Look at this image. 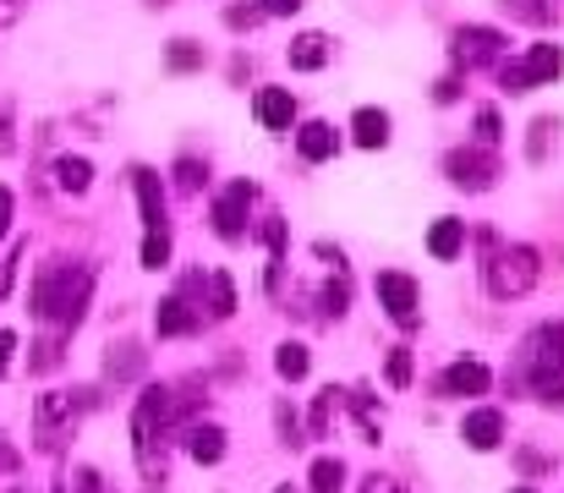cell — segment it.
Wrapping results in <instances>:
<instances>
[{"mask_svg": "<svg viewBox=\"0 0 564 493\" xmlns=\"http://www.w3.org/2000/svg\"><path fill=\"white\" fill-rule=\"evenodd\" d=\"M549 132H554V121H538V127H532V160H543V149H549Z\"/></svg>", "mask_w": 564, "mask_h": 493, "instance_id": "35", "label": "cell"}, {"mask_svg": "<svg viewBox=\"0 0 564 493\" xmlns=\"http://www.w3.org/2000/svg\"><path fill=\"white\" fill-rule=\"evenodd\" d=\"M499 138H505L499 132V110H477V143L482 149H499Z\"/></svg>", "mask_w": 564, "mask_h": 493, "instance_id": "32", "label": "cell"}, {"mask_svg": "<svg viewBox=\"0 0 564 493\" xmlns=\"http://www.w3.org/2000/svg\"><path fill=\"white\" fill-rule=\"evenodd\" d=\"M252 203H258V186H252V181H230V186L214 197V231H219L225 242H241Z\"/></svg>", "mask_w": 564, "mask_h": 493, "instance_id": "10", "label": "cell"}, {"mask_svg": "<svg viewBox=\"0 0 564 493\" xmlns=\"http://www.w3.org/2000/svg\"><path fill=\"white\" fill-rule=\"evenodd\" d=\"M538 275H543L538 247H494V258L482 264V280H488V291H494L499 302L527 297V291L538 286Z\"/></svg>", "mask_w": 564, "mask_h": 493, "instance_id": "5", "label": "cell"}, {"mask_svg": "<svg viewBox=\"0 0 564 493\" xmlns=\"http://www.w3.org/2000/svg\"><path fill=\"white\" fill-rule=\"evenodd\" d=\"M263 6V17H291V11H302V0H258Z\"/></svg>", "mask_w": 564, "mask_h": 493, "instance_id": "37", "label": "cell"}, {"mask_svg": "<svg viewBox=\"0 0 564 493\" xmlns=\"http://www.w3.org/2000/svg\"><path fill=\"white\" fill-rule=\"evenodd\" d=\"M346 483V461L340 456H318L313 472H307V493H340Z\"/></svg>", "mask_w": 564, "mask_h": 493, "instance_id": "21", "label": "cell"}, {"mask_svg": "<svg viewBox=\"0 0 564 493\" xmlns=\"http://www.w3.org/2000/svg\"><path fill=\"white\" fill-rule=\"evenodd\" d=\"M444 175H449L455 186H466V192H488L494 175H499V160H494V149H482V143L449 149V154H444Z\"/></svg>", "mask_w": 564, "mask_h": 493, "instance_id": "9", "label": "cell"}, {"mask_svg": "<svg viewBox=\"0 0 564 493\" xmlns=\"http://www.w3.org/2000/svg\"><path fill=\"white\" fill-rule=\"evenodd\" d=\"M149 6H171V0H149Z\"/></svg>", "mask_w": 564, "mask_h": 493, "instance_id": "44", "label": "cell"}, {"mask_svg": "<svg viewBox=\"0 0 564 493\" xmlns=\"http://www.w3.org/2000/svg\"><path fill=\"white\" fill-rule=\"evenodd\" d=\"M335 406H340V389H324L313 400V417H307V439H329V422H335Z\"/></svg>", "mask_w": 564, "mask_h": 493, "instance_id": "26", "label": "cell"}, {"mask_svg": "<svg viewBox=\"0 0 564 493\" xmlns=\"http://www.w3.org/2000/svg\"><path fill=\"white\" fill-rule=\"evenodd\" d=\"M165 264H171V231L160 225L143 236V269H165Z\"/></svg>", "mask_w": 564, "mask_h": 493, "instance_id": "28", "label": "cell"}, {"mask_svg": "<svg viewBox=\"0 0 564 493\" xmlns=\"http://www.w3.org/2000/svg\"><path fill=\"white\" fill-rule=\"evenodd\" d=\"M351 138H357L362 149H383V143H389V116L373 110V105H362V110L351 116Z\"/></svg>", "mask_w": 564, "mask_h": 493, "instance_id": "20", "label": "cell"}, {"mask_svg": "<svg viewBox=\"0 0 564 493\" xmlns=\"http://www.w3.org/2000/svg\"><path fill=\"white\" fill-rule=\"evenodd\" d=\"M132 186H138V208H143V225L149 231H160L165 225V186H160V175L154 170H132Z\"/></svg>", "mask_w": 564, "mask_h": 493, "instance_id": "17", "label": "cell"}, {"mask_svg": "<svg viewBox=\"0 0 564 493\" xmlns=\"http://www.w3.org/2000/svg\"><path fill=\"white\" fill-rule=\"evenodd\" d=\"M197 324H203V313H197V308L187 302V291H182V297H165V302H160V313H154V329H160L165 340H176V334H192Z\"/></svg>", "mask_w": 564, "mask_h": 493, "instance_id": "16", "label": "cell"}, {"mask_svg": "<svg viewBox=\"0 0 564 493\" xmlns=\"http://www.w3.org/2000/svg\"><path fill=\"white\" fill-rule=\"evenodd\" d=\"M149 493H154V489H149Z\"/></svg>", "mask_w": 564, "mask_h": 493, "instance_id": "48", "label": "cell"}, {"mask_svg": "<svg viewBox=\"0 0 564 493\" xmlns=\"http://www.w3.org/2000/svg\"><path fill=\"white\" fill-rule=\"evenodd\" d=\"M296 154H302L307 164L335 160V154H340V132H335L329 121H307V127L296 132Z\"/></svg>", "mask_w": 564, "mask_h": 493, "instance_id": "13", "label": "cell"}, {"mask_svg": "<svg viewBox=\"0 0 564 493\" xmlns=\"http://www.w3.org/2000/svg\"><path fill=\"white\" fill-rule=\"evenodd\" d=\"M203 286H208V319H230V313H236V286H230V275L214 269Z\"/></svg>", "mask_w": 564, "mask_h": 493, "instance_id": "22", "label": "cell"}, {"mask_svg": "<svg viewBox=\"0 0 564 493\" xmlns=\"http://www.w3.org/2000/svg\"><path fill=\"white\" fill-rule=\"evenodd\" d=\"M488 384H494V373L482 367V362H449L444 373H438V389L444 395H488Z\"/></svg>", "mask_w": 564, "mask_h": 493, "instance_id": "12", "label": "cell"}, {"mask_svg": "<svg viewBox=\"0 0 564 493\" xmlns=\"http://www.w3.org/2000/svg\"><path fill=\"white\" fill-rule=\"evenodd\" d=\"M203 175H208V170H203L197 160H182V164H176V181H182V192H197V186H203Z\"/></svg>", "mask_w": 564, "mask_h": 493, "instance_id": "34", "label": "cell"}, {"mask_svg": "<svg viewBox=\"0 0 564 493\" xmlns=\"http://www.w3.org/2000/svg\"><path fill=\"white\" fill-rule=\"evenodd\" d=\"M373 291H378V308L394 319L400 329H416V308H422V291H416V280L411 275H400V269H383L373 280Z\"/></svg>", "mask_w": 564, "mask_h": 493, "instance_id": "8", "label": "cell"}, {"mask_svg": "<svg viewBox=\"0 0 564 493\" xmlns=\"http://www.w3.org/2000/svg\"><path fill=\"white\" fill-rule=\"evenodd\" d=\"M22 11H28V0H0V28H11Z\"/></svg>", "mask_w": 564, "mask_h": 493, "instance_id": "38", "label": "cell"}, {"mask_svg": "<svg viewBox=\"0 0 564 493\" xmlns=\"http://www.w3.org/2000/svg\"><path fill=\"white\" fill-rule=\"evenodd\" d=\"M263 242H269V291H280V275H285V219H269Z\"/></svg>", "mask_w": 564, "mask_h": 493, "instance_id": "23", "label": "cell"}, {"mask_svg": "<svg viewBox=\"0 0 564 493\" xmlns=\"http://www.w3.org/2000/svg\"><path fill=\"white\" fill-rule=\"evenodd\" d=\"M521 373L532 378L538 400L564 406V324H543L521 345Z\"/></svg>", "mask_w": 564, "mask_h": 493, "instance_id": "3", "label": "cell"}, {"mask_svg": "<svg viewBox=\"0 0 564 493\" xmlns=\"http://www.w3.org/2000/svg\"><path fill=\"white\" fill-rule=\"evenodd\" d=\"M252 110H258V121H263L269 132H285V127L296 121V99H291V88H258Z\"/></svg>", "mask_w": 564, "mask_h": 493, "instance_id": "15", "label": "cell"}, {"mask_svg": "<svg viewBox=\"0 0 564 493\" xmlns=\"http://www.w3.org/2000/svg\"><path fill=\"white\" fill-rule=\"evenodd\" d=\"M460 247H466V219H433V231H427V253L438 258V264H449V258H460Z\"/></svg>", "mask_w": 564, "mask_h": 493, "instance_id": "18", "label": "cell"}, {"mask_svg": "<svg viewBox=\"0 0 564 493\" xmlns=\"http://www.w3.org/2000/svg\"><path fill=\"white\" fill-rule=\"evenodd\" d=\"M88 411H94L88 389H50V395H39L33 400V439H39V450H55Z\"/></svg>", "mask_w": 564, "mask_h": 493, "instance_id": "4", "label": "cell"}, {"mask_svg": "<svg viewBox=\"0 0 564 493\" xmlns=\"http://www.w3.org/2000/svg\"><path fill=\"white\" fill-rule=\"evenodd\" d=\"M187 456L197 467H214L219 456H225V428H214V422H192L187 428Z\"/></svg>", "mask_w": 564, "mask_h": 493, "instance_id": "19", "label": "cell"}, {"mask_svg": "<svg viewBox=\"0 0 564 493\" xmlns=\"http://www.w3.org/2000/svg\"><path fill=\"white\" fill-rule=\"evenodd\" d=\"M225 22H230L236 33H241V28H258V22H263V6H230Z\"/></svg>", "mask_w": 564, "mask_h": 493, "instance_id": "33", "label": "cell"}, {"mask_svg": "<svg viewBox=\"0 0 564 493\" xmlns=\"http://www.w3.org/2000/svg\"><path fill=\"white\" fill-rule=\"evenodd\" d=\"M165 66H171V72H197V66H203V44H192V39H176V44L165 50Z\"/></svg>", "mask_w": 564, "mask_h": 493, "instance_id": "29", "label": "cell"}, {"mask_svg": "<svg viewBox=\"0 0 564 493\" xmlns=\"http://www.w3.org/2000/svg\"><path fill=\"white\" fill-rule=\"evenodd\" d=\"M510 6V17H521V22H532V28H549V22H560V0H505Z\"/></svg>", "mask_w": 564, "mask_h": 493, "instance_id": "24", "label": "cell"}, {"mask_svg": "<svg viewBox=\"0 0 564 493\" xmlns=\"http://www.w3.org/2000/svg\"><path fill=\"white\" fill-rule=\"evenodd\" d=\"M329 55H335L329 33H302V39H291V50H285L291 72H324V66H329Z\"/></svg>", "mask_w": 564, "mask_h": 493, "instance_id": "14", "label": "cell"}, {"mask_svg": "<svg viewBox=\"0 0 564 493\" xmlns=\"http://www.w3.org/2000/svg\"><path fill=\"white\" fill-rule=\"evenodd\" d=\"M307 367H313V356H307V345H280V356H274V373L285 378V384H296V378H307Z\"/></svg>", "mask_w": 564, "mask_h": 493, "instance_id": "25", "label": "cell"}, {"mask_svg": "<svg viewBox=\"0 0 564 493\" xmlns=\"http://www.w3.org/2000/svg\"><path fill=\"white\" fill-rule=\"evenodd\" d=\"M0 154H11V110H0Z\"/></svg>", "mask_w": 564, "mask_h": 493, "instance_id": "41", "label": "cell"}, {"mask_svg": "<svg viewBox=\"0 0 564 493\" xmlns=\"http://www.w3.org/2000/svg\"><path fill=\"white\" fill-rule=\"evenodd\" d=\"M11 351H17V334H11V329H0V378L11 373Z\"/></svg>", "mask_w": 564, "mask_h": 493, "instance_id": "36", "label": "cell"}, {"mask_svg": "<svg viewBox=\"0 0 564 493\" xmlns=\"http://www.w3.org/2000/svg\"><path fill=\"white\" fill-rule=\"evenodd\" d=\"M460 439L471 444V450H499L505 444V411L499 406H477V411H466V422H460Z\"/></svg>", "mask_w": 564, "mask_h": 493, "instance_id": "11", "label": "cell"}, {"mask_svg": "<svg viewBox=\"0 0 564 493\" xmlns=\"http://www.w3.org/2000/svg\"><path fill=\"white\" fill-rule=\"evenodd\" d=\"M274 493H296V489H274Z\"/></svg>", "mask_w": 564, "mask_h": 493, "instance_id": "45", "label": "cell"}, {"mask_svg": "<svg viewBox=\"0 0 564 493\" xmlns=\"http://www.w3.org/2000/svg\"><path fill=\"white\" fill-rule=\"evenodd\" d=\"M11 493H28V489H11Z\"/></svg>", "mask_w": 564, "mask_h": 493, "instance_id": "47", "label": "cell"}, {"mask_svg": "<svg viewBox=\"0 0 564 493\" xmlns=\"http://www.w3.org/2000/svg\"><path fill=\"white\" fill-rule=\"evenodd\" d=\"M11 461H17V456H11V450H6V444H0V472H6V467H11Z\"/></svg>", "mask_w": 564, "mask_h": 493, "instance_id": "43", "label": "cell"}, {"mask_svg": "<svg viewBox=\"0 0 564 493\" xmlns=\"http://www.w3.org/2000/svg\"><path fill=\"white\" fill-rule=\"evenodd\" d=\"M187 417V406L176 400V389L154 384L138 395V411H132V444H138V467L143 478H165V433Z\"/></svg>", "mask_w": 564, "mask_h": 493, "instance_id": "2", "label": "cell"}, {"mask_svg": "<svg viewBox=\"0 0 564 493\" xmlns=\"http://www.w3.org/2000/svg\"><path fill=\"white\" fill-rule=\"evenodd\" d=\"M383 378L394 384V389H405L411 384V351L400 345V351H389V367H383Z\"/></svg>", "mask_w": 564, "mask_h": 493, "instance_id": "31", "label": "cell"}, {"mask_svg": "<svg viewBox=\"0 0 564 493\" xmlns=\"http://www.w3.org/2000/svg\"><path fill=\"white\" fill-rule=\"evenodd\" d=\"M362 493H400V489H394V483H389V478H378V472H373V478H368V483H362Z\"/></svg>", "mask_w": 564, "mask_h": 493, "instance_id": "42", "label": "cell"}, {"mask_svg": "<svg viewBox=\"0 0 564 493\" xmlns=\"http://www.w3.org/2000/svg\"><path fill=\"white\" fill-rule=\"evenodd\" d=\"M88 297H94V269H83V264H50L33 280L28 308H33L39 324H55L61 334H72V329L83 324V313H88Z\"/></svg>", "mask_w": 564, "mask_h": 493, "instance_id": "1", "label": "cell"}, {"mask_svg": "<svg viewBox=\"0 0 564 493\" xmlns=\"http://www.w3.org/2000/svg\"><path fill=\"white\" fill-rule=\"evenodd\" d=\"M560 72H564V50L560 44H532L521 61H505V66H499V83H505L510 94H532V88L554 83Z\"/></svg>", "mask_w": 564, "mask_h": 493, "instance_id": "6", "label": "cell"}, {"mask_svg": "<svg viewBox=\"0 0 564 493\" xmlns=\"http://www.w3.org/2000/svg\"><path fill=\"white\" fill-rule=\"evenodd\" d=\"M6 231H11V186H0V242H6Z\"/></svg>", "mask_w": 564, "mask_h": 493, "instance_id": "40", "label": "cell"}, {"mask_svg": "<svg viewBox=\"0 0 564 493\" xmlns=\"http://www.w3.org/2000/svg\"><path fill=\"white\" fill-rule=\"evenodd\" d=\"M449 55H455V66H460V72L499 66V55H505V33H499V28H482V22H466V28H455Z\"/></svg>", "mask_w": 564, "mask_h": 493, "instance_id": "7", "label": "cell"}, {"mask_svg": "<svg viewBox=\"0 0 564 493\" xmlns=\"http://www.w3.org/2000/svg\"><path fill=\"white\" fill-rule=\"evenodd\" d=\"M516 493H538V489H516Z\"/></svg>", "mask_w": 564, "mask_h": 493, "instance_id": "46", "label": "cell"}, {"mask_svg": "<svg viewBox=\"0 0 564 493\" xmlns=\"http://www.w3.org/2000/svg\"><path fill=\"white\" fill-rule=\"evenodd\" d=\"M433 99H438V105H455V99H460V83H455V77H444V83H438V94H433Z\"/></svg>", "mask_w": 564, "mask_h": 493, "instance_id": "39", "label": "cell"}, {"mask_svg": "<svg viewBox=\"0 0 564 493\" xmlns=\"http://www.w3.org/2000/svg\"><path fill=\"white\" fill-rule=\"evenodd\" d=\"M55 181H61V192H88V181H94V164L88 160H55Z\"/></svg>", "mask_w": 564, "mask_h": 493, "instance_id": "27", "label": "cell"}, {"mask_svg": "<svg viewBox=\"0 0 564 493\" xmlns=\"http://www.w3.org/2000/svg\"><path fill=\"white\" fill-rule=\"evenodd\" d=\"M61 493H105V483H99L94 467H72V472L61 478Z\"/></svg>", "mask_w": 564, "mask_h": 493, "instance_id": "30", "label": "cell"}]
</instances>
